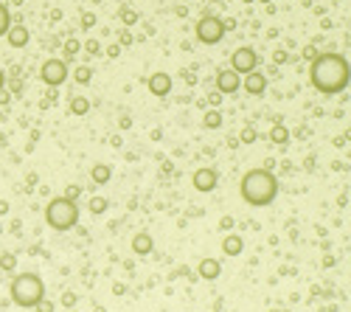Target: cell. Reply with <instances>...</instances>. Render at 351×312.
<instances>
[{"label":"cell","mask_w":351,"mask_h":312,"mask_svg":"<svg viewBox=\"0 0 351 312\" xmlns=\"http://www.w3.org/2000/svg\"><path fill=\"white\" fill-rule=\"evenodd\" d=\"M242 90L250 93V96H261V93L267 90V76L259 74V71H250V74H244L242 79Z\"/></svg>","instance_id":"8fae6325"},{"label":"cell","mask_w":351,"mask_h":312,"mask_svg":"<svg viewBox=\"0 0 351 312\" xmlns=\"http://www.w3.org/2000/svg\"><path fill=\"white\" fill-rule=\"evenodd\" d=\"M107 205H110V202L104 200V197H93V200H90V214H104Z\"/></svg>","instance_id":"cb8c5ba5"},{"label":"cell","mask_w":351,"mask_h":312,"mask_svg":"<svg viewBox=\"0 0 351 312\" xmlns=\"http://www.w3.org/2000/svg\"><path fill=\"white\" fill-rule=\"evenodd\" d=\"M118 54H121V45H118V43H113V45L107 48V56H113V59H115Z\"/></svg>","instance_id":"e575fe53"},{"label":"cell","mask_w":351,"mask_h":312,"mask_svg":"<svg viewBox=\"0 0 351 312\" xmlns=\"http://www.w3.org/2000/svg\"><path fill=\"white\" fill-rule=\"evenodd\" d=\"M93 25H96V14L85 12V14H82V28H93Z\"/></svg>","instance_id":"f546056e"},{"label":"cell","mask_w":351,"mask_h":312,"mask_svg":"<svg viewBox=\"0 0 351 312\" xmlns=\"http://www.w3.org/2000/svg\"><path fill=\"white\" fill-rule=\"evenodd\" d=\"M76 298H79V295H73V293H65V295H62V304H65L67 309H71V306H76Z\"/></svg>","instance_id":"4dcf8cb0"},{"label":"cell","mask_w":351,"mask_h":312,"mask_svg":"<svg viewBox=\"0 0 351 312\" xmlns=\"http://www.w3.org/2000/svg\"><path fill=\"white\" fill-rule=\"evenodd\" d=\"M315 56H318V51L312 48V45H306V48H303V59H309V62H312Z\"/></svg>","instance_id":"d6a6232c"},{"label":"cell","mask_w":351,"mask_h":312,"mask_svg":"<svg viewBox=\"0 0 351 312\" xmlns=\"http://www.w3.org/2000/svg\"><path fill=\"white\" fill-rule=\"evenodd\" d=\"M208 101H211L214 107H219V104H222V93H211V96H208Z\"/></svg>","instance_id":"d590c367"},{"label":"cell","mask_w":351,"mask_h":312,"mask_svg":"<svg viewBox=\"0 0 351 312\" xmlns=\"http://www.w3.org/2000/svg\"><path fill=\"white\" fill-rule=\"evenodd\" d=\"M270 312H272V309H270Z\"/></svg>","instance_id":"bcb514c9"},{"label":"cell","mask_w":351,"mask_h":312,"mask_svg":"<svg viewBox=\"0 0 351 312\" xmlns=\"http://www.w3.org/2000/svg\"><path fill=\"white\" fill-rule=\"evenodd\" d=\"M9 25H12V14H9V9H6V3L0 0V37L9 31Z\"/></svg>","instance_id":"603a6c76"},{"label":"cell","mask_w":351,"mask_h":312,"mask_svg":"<svg viewBox=\"0 0 351 312\" xmlns=\"http://www.w3.org/2000/svg\"><path fill=\"white\" fill-rule=\"evenodd\" d=\"M14 267H17V256H14L12 251H6L3 256H0V270H6V273H14Z\"/></svg>","instance_id":"7402d4cb"},{"label":"cell","mask_w":351,"mask_h":312,"mask_svg":"<svg viewBox=\"0 0 351 312\" xmlns=\"http://www.w3.org/2000/svg\"><path fill=\"white\" fill-rule=\"evenodd\" d=\"M34 309H37V312H54V301H48V298L43 295V298L34 304Z\"/></svg>","instance_id":"4316f807"},{"label":"cell","mask_w":351,"mask_h":312,"mask_svg":"<svg viewBox=\"0 0 351 312\" xmlns=\"http://www.w3.org/2000/svg\"><path fill=\"white\" fill-rule=\"evenodd\" d=\"M239 191L248 205H270L278 194V180L270 169H250L239 183Z\"/></svg>","instance_id":"7a4b0ae2"},{"label":"cell","mask_w":351,"mask_h":312,"mask_svg":"<svg viewBox=\"0 0 351 312\" xmlns=\"http://www.w3.org/2000/svg\"><path fill=\"white\" fill-rule=\"evenodd\" d=\"M242 90V76L230 67V71H219L217 74V93L222 96H233V93Z\"/></svg>","instance_id":"ba28073f"},{"label":"cell","mask_w":351,"mask_h":312,"mask_svg":"<svg viewBox=\"0 0 351 312\" xmlns=\"http://www.w3.org/2000/svg\"><path fill=\"white\" fill-rule=\"evenodd\" d=\"M149 93L152 96H158V98H163V96H169L171 93V76L166 74V71H158V74H152L149 76Z\"/></svg>","instance_id":"30bf717a"},{"label":"cell","mask_w":351,"mask_h":312,"mask_svg":"<svg viewBox=\"0 0 351 312\" xmlns=\"http://www.w3.org/2000/svg\"><path fill=\"white\" fill-rule=\"evenodd\" d=\"M6 40H9V45H12V48H25V45H28V40H31V34H28V28H25V25H9V31H6Z\"/></svg>","instance_id":"7c38bea8"},{"label":"cell","mask_w":351,"mask_h":312,"mask_svg":"<svg viewBox=\"0 0 351 312\" xmlns=\"http://www.w3.org/2000/svg\"><path fill=\"white\" fill-rule=\"evenodd\" d=\"M73 79L79 82V85H90L93 82V67L90 65H79L76 71H73Z\"/></svg>","instance_id":"ffe728a7"},{"label":"cell","mask_w":351,"mask_h":312,"mask_svg":"<svg viewBox=\"0 0 351 312\" xmlns=\"http://www.w3.org/2000/svg\"><path fill=\"white\" fill-rule=\"evenodd\" d=\"M191 183H194L197 191H214L217 183H219V175H217V169H197L194 171V178H191Z\"/></svg>","instance_id":"9c48e42d"},{"label":"cell","mask_w":351,"mask_h":312,"mask_svg":"<svg viewBox=\"0 0 351 312\" xmlns=\"http://www.w3.org/2000/svg\"><path fill=\"white\" fill-rule=\"evenodd\" d=\"M9 98H12L9 93H0V104H9Z\"/></svg>","instance_id":"ab89813d"},{"label":"cell","mask_w":351,"mask_h":312,"mask_svg":"<svg viewBox=\"0 0 351 312\" xmlns=\"http://www.w3.org/2000/svg\"><path fill=\"white\" fill-rule=\"evenodd\" d=\"M90 178H93L96 186H104V183H110V178H113V169H110L107 163H96L93 171H90Z\"/></svg>","instance_id":"2e32d148"},{"label":"cell","mask_w":351,"mask_h":312,"mask_svg":"<svg viewBox=\"0 0 351 312\" xmlns=\"http://www.w3.org/2000/svg\"><path fill=\"white\" fill-rule=\"evenodd\" d=\"M85 51H87L90 56H98V54H101V43H98V40H87V43H85Z\"/></svg>","instance_id":"83f0119b"},{"label":"cell","mask_w":351,"mask_h":312,"mask_svg":"<svg viewBox=\"0 0 351 312\" xmlns=\"http://www.w3.org/2000/svg\"><path fill=\"white\" fill-rule=\"evenodd\" d=\"M222 251H225V256H239L244 251V239L239 233H228L222 239Z\"/></svg>","instance_id":"9a60e30c"},{"label":"cell","mask_w":351,"mask_h":312,"mask_svg":"<svg viewBox=\"0 0 351 312\" xmlns=\"http://www.w3.org/2000/svg\"><path fill=\"white\" fill-rule=\"evenodd\" d=\"M261 3H270V0H261Z\"/></svg>","instance_id":"f6af8a7d"},{"label":"cell","mask_w":351,"mask_h":312,"mask_svg":"<svg viewBox=\"0 0 351 312\" xmlns=\"http://www.w3.org/2000/svg\"><path fill=\"white\" fill-rule=\"evenodd\" d=\"M118 40H121V45H132V34H129L127 28H124L121 34H118Z\"/></svg>","instance_id":"1f68e13d"},{"label":"cell","mask_w":351,"mask_h":312,"mask_svg":"<svg viewBox=\"0 0 351 312\" xmlns=\"http://www.w3.org/2000/svg\"><path fill=\"white\" fill-rule=\"evenodd\" d=\"M256 65H259V56H256V51L248 48V45L236 48V51H233V56H230V67H233L239 76H244V74H250V71H256Z\"/></svg>","instance_id":"52a82bcc"},{"label":"cell","mask_w":351,"mask_h":312,"mask_svg":"<svg viewBox=\"0 0 351 312\" xmlns=\"http://www.w3.org/2000/svg\"><path fill=\"white\" fill-rule=\"evenodd\" d=\"M3 85H6V74L0 71V90H3Z\"/></svg>","instance_id":"60d3db41"},{"label":"cell","mask_w":351,"mask_h":312,"mask_svg":"<svg viewBox=\"0 0 351 312\" xmlns=\"http://www.w3.org/2000/svg\"><path fill=\"white\" fill-rule=\"evenodd\" d=\"M45 222L54 231H71V228H76V222H79V205H76V200H67L65 194L54 197L48 202V208H45Z\"/></svg>","instance_id":"3957f363"},{"label":"cell","mask_w":351,"mask_h":312,"mask_svg":"<svg viewBox=\"0 0 351 312\" xmlns=\"http://www.w3.org/2000/svg\"><path fill=\"white\" fill-rule=\"evenodd\" d=\"M79 48H82V45H79V40H67V43H65V48H62V59H73V56H76V54H79Z\"/></svg>","instance_id":"44dd1931"},{"label":"cell","mask_w":351,"mask_h":312,"mask_svg":"<svg viewBox=\"0 0 351 312\" xmlns=\"http://www.w3.org/2000/svg\"><path fill=\"white\" fill-rule=\"evenodd\" d=\"M67 312H76V309H73V306H71V309H67Z\"/></svg>","instance_id":"7bdbcfd3"},{"label":"cell","mask_w":351,"mask_h":312,"mask_svg":"<svg viewBox=\"0 0 351 312\" xmlns=\"http://www.w3.org/2000/svg\"><path fill=\"white\" fill-rule=\"evenodd\" d=\"M272 59H275V62H287L290 56H287V51H275V54H272Z\"/></svg>","instance_id":"74e56055"},{"label":"cell","mask_w":351,"mask_h":312,"mask_svg":"<svg viewBox=\"0 0 351 312\" xmlns=\"http://www.w3.org/2000/svg\"><path fill=\"white\" fill-rule=\"evenodd\" d=\"M67 62L65 59H48V62H43V67H40V76H43V82L48 87H59V85H65V79H67Z\"/></svg>","instance_id":"8992f818"},{"label":"cell","mask_w":351,"mask_h":312,"mask_svg":"<svg viewBox=\"0 0 351 312\" xmlns=\"http://www.w3.org/2000/svg\"><path fill=\"white\" fill-rule=\"evenodd\" d=\"M219 228H222V231H228V228H233V217H222V222H219Z\"/></svg>","instance_id":"8d00e7d4"},{"label":"cell","mask_w":351,"mask_h":312,"mask_svg":"<svg viewBox=\"0 0 351 312\" xmlns=\"http://www.w3.org/2000/svg\"><path fill=\"white\" fill-rule=\"evenodd\" d=\"M45 295V284L37 273H20L12 282V301L23 309H34V304Z\"/></svg>","instance_id":"277c9868"},{"label":"cell","mask_w":351,"mask_h":312,"mask_svg":"<svg viewBox=\"0 0 351 312\" xmlns=\"http://www.w3.org/2000/svg\"><path fill=\"white\" fill-rule=\"evenodd\" d=\"M183 79H186V85H197V74H194V71H186Z\"/></svg>","instance_id":"836d02e7"},{"label":"cell","mask_w":351,"mask_h":312,"mask_svg":"<svg viewBox=\"0 0 351 312\" xmlns=\"http://www.w3.org/2000/svg\"><path fill=\"white\" fill-rule=\"evenodd\" d=\"M90 113V101L85 96H73L71 98V116H87Z\"/></svg>","instance_id":"ac0fdd59"},{"label":"cell","mask_w":351,"mask_h":312,"mask_svg":"<svg viewBox=\"0 0 351 312\" xmlns=\"http://www.w3.org/2000/svg\"><path fill=\"white\" fill-rule=\"evenodd\" d=\"M244 3H253V0H244Z\"/></svg>","instance_id":"ee69618b"},{"label":"cell","mask_w":351,"mask_h":312,"mask_svg":"<svg viewBox=\"0 0 351 312\" xmlns=\"http://www.w3.org/2000/svg\"><path fill=\"white\" fill-rule=\"evenodd\" d=\"M132 251L138 253V256H149V253L155 251V242H152V236L146 231H141V233L132 236Z\"/></svg>","instance_id":"5bb4252c"},{"label":"cell","mask_w":351,"mask_h":312,"mask_svg":"<svg viewBox=\"0 0 351 312\" xmlns=\"http://www.w3.org/2000/svg\"><path fill=\"white\" fill-rule=\"evenodd\" d=\"M0 214H9V202L6 200H0Z\"/></svg>","instance_id":"f35d334b"},{"label":"cell","mask_w":351,"mask_h":312,"mask_svg":"<svg viewBox=\"0 0 351 312\" xmlns=\"http://www.w3.org/2000/svg\"><path fill=\"white\" fill-rule=\"evenodd\" d=\"M202 124H205V129H219L222 127V113L214 107V110H208L205 116H202Z\"/></svg>","instance_id":"d6986e66"},{"label":"cell","mask_w":351,"mask_h":312,"mask_svg":"<svg viewBox=\"0 0 351 312\" xmlns=\"http://www.w3.org/2000/svg\"><path fill=\"white\" fill-rule=\"evenodd\" d=\"M0 144H3V129H0Z\"/></svg>","instance_id":"b9f144b4"},{"label":"cell","mask_w":351,"mask_h":312,"mask_svg":"<svg viewBox=\"0 0 351 312\" xmlns=\"http://www.w3.org/2000/svg\"><path fill=\"white\" fill-rule=\"evenodd\" d=\"M348 59L340 54H318L309 62V82L318 93H326V96L343 93L348 87Z\"/></svg>","instance_id":"6da1fadb"},{"label":"cell","mask_w":351,"mask_h":312,"mask_svg":"<svg viewBox=\"0 0 351 312\" xmlns=\"http://www.w3.org/2000/svg\"><path fill=\"white\" fill-rule=\"evenodd\" d=\"M121 20L127 25H135V23H138V14H135L132 9H121Z\"/></svg>","instance_id":"f1b7e54d"},{"label":"cell","mask_w":351,"mask_h":312,"mask_svg":"<svg viewBox=\"0 0 351 312\" xmlns=\"http://www.w3.org/2000/svg\"><path fill=\"white\" fill-rule=\"evenodd\" d=\"M65 197H67V200H79V197H82V186H76V183H67V189H65Z\"/></svg>","instance_id":"484cf974"},{"label":"cell","mask_w":351,"mask_h":312,"mask_svg":"<svg viewBox=\"0 0 351 312\" xmlns=\"http://www.w3.org/2000/svg\"><path fill=\"white\" fill-rule=\"evenodd\" d=\"M270 141H272V144H278V147H287V144H290V129H287L284 124H272Z\"/></svg>","instance_id":"e0dca14e"},{"label":"cell","mask_w":351,"mask_h":312,"mask_svg":"<svg viewBox=\"0 0 351 312\" xmlns=\"http://www.w3.org/2000/svg\"><path fill=\"white\" fill-rule=\"evenodd\" d=\"M256 138H259V132H256L253 127H244V129H242V135H239V141H242V144H253Z\"/></svg>","instance_id":"d4e9b609"},{"label":"cell","mask_w":351,"mask_h":312,"mask_svg":"<svg viewBox=\"0 0 351 312\" xmlns=\"http://www.w3.org/2000/svg\"><path fill=\"white\" fill-rule=\"evenodd\" d=\"M197 273H200V279H205V282H214V279H219V273H222V264H219V259H202Z\"/></svg>","instance_id":"4fadbf2b"},{"label":"cell","mask_w":351,"mask_h":312,"mask_svg":"<svg viewBox=\"0 0 351 312\" xmlns=\"http://www.w3.org/2000/svg\"><path fill=\"white\" fill-rule=\"evenodd\" d=\"M225 20H219V17H214V14H205V17L197 23V40H200L202 45H217V43H222V37H225Z\"/></svg>","instance_id":"5b68a950"}]
</instances>
